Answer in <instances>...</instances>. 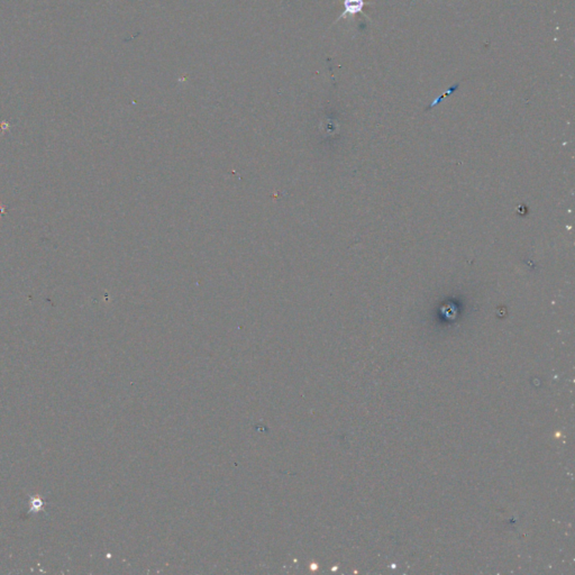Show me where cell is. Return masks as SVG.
Segmentation results:
<instances>
[{"label":"cell","mask_w":575,"mask_h":575,"mask_svg":"<svg viewBox=\"0 0 575 575\" xmlns=\"http://www.w3.org/2000/svg\"><path fill=\"white\" fill-rule=\"evenodd\" d=\"M364 6H365L364 0H344V11L339 19L345 18L347 16L362 14Z\"/></svg>","instance_id":"cell-1"}]
</instances>
